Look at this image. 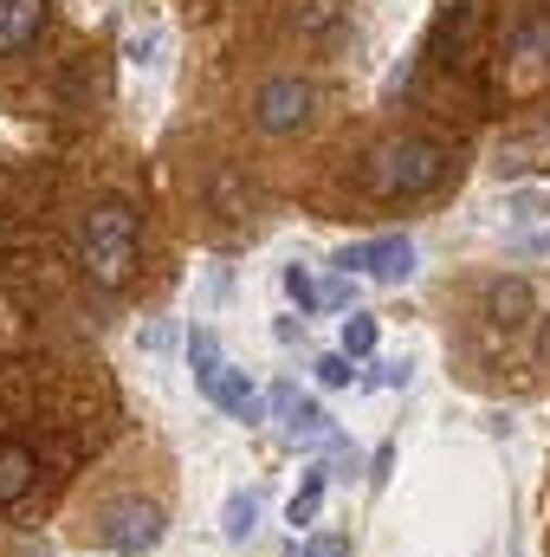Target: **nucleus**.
<instances>
[{
    "label": "nucleus",
    "instance_id": "1",
    "mask_svg": "<svg viewBox=\"0 0 550 557\" xmlns=\"http://www.w3.org/2000/svg\"><path fill=\"white\" fill-rule=\"evenodd\" d=\"M447 182V149L434 137H389L370 149V162H363V195L370 201H421V195H434Z\"/></svg>",
    "mask_w": 550,
    "mask_h": 557
},
{
    "label": "nucleus",
    "instance_id": "2",
    "mask_svg": "<svg viewBox=\"0 0 550 557\" xmlns=\"http://www.w3.org/2000/svg\"><path fill=\"white\" fill-rule=\"evenodd\" d=\"M78 253H85L91 285H104V292L130 285L137 278V260H142V234H137L130 201H91L85 234H78Z\"/></svg>",
    "mask_w": 550,
    "mask_h": 557
},
{
    "label": "nucleus",
    "instance_id": "3",
    "mask_svg": "<svg viewBox=\"0 0 550 557\" xmlns=\"http://www.w3.org/2000/svg\"><path fill=\"white\" fill-rule=\"evenodd\" d=\"M479 26H486V13H479V0H447L440 7V20H434V39H427V59L440 65V72H473L479 65Z\"/></svg>",
    "mask_w": 550,
    "mask_h": 557
},
{
    "label": "nucleus",
    "instance_id": "4",
    "mask_svg": "<svg viewBox=\"0 0 550 557\" xmlns=\"http://www.w3.org/2000/svg\"><path fill=\"white\" fill-rule=\"evenodd\" d=\"M162 532H168V519H162V506H155V499H111V506H104V519H98V539H104L117 557L155 552V545H162Z\"/></svg>",
    "mask_w": 550,
    "mask_h": 557
},
{
    "label": "nucleus",
    "instance_id": "5",
    "mask_svg": "<svg viewBox=\"0 0 550 557\" xmlns=\"http://www.w3.org/2000/svg\"><path fill=\"white\" fill-rule=\"evenodd\" d=\"M311 104H317V91L285 72V78H266V85L253 91V124H260L266 137H291V131L311 124Z\"/></svg>",
    "mask_w": 550,
    "mask_h": 557
},
{
    "label": "nucleus",
    "instance_id": "6",
    "mask_svg": "<svg viewBox=\"0 0 550 557\" xmlns=\"http://www.w3.org/2000/svg\"><path fill=\"white\" fill-rule=\"evenodd\" d=\"M337 273H370L383 278V285H402V278L414 273V240L409 234H383V240H357V247H343L337 260H330Z\"/></svg>",
    "mask_w": 550,
    "mask_h": 557
},
{
    "label": "nucleus",
    "instance_id": "7",
    "mask_svg": "<svg viewBox=\"0 0 550 557\" xmlns=\"http://www.w3.org/2000/svg\"><path fill=\"white\" fill-rule=\"evenodd\" d=\"M266 403H273V416L285 421V434H291V441H330V434H337L330 416H324L311 396H298V383H273V396H266Z\"/></svg>",
    "mask_w": 550,
    "mask_h": 557
},
{
    "label": "nucleus",
    "instance_id": "8",
    "mask_svg": "<svg viewBox=\"0 0 550 557\" xmlns=\"http://www.w3.org/2000/svg\"><path fill=\"white\" fill-rule=\"evenodd\" d=\"M46 20H52L46 0H0V59L7 52H26L46 33Z\"/></svg>",
    "mask_w": 550,
    "mask_h": 557
},
{
    "label": "nucleus",
    "instance_id": "9",
    "mask_svg": "<svg viewBox=\"0 0 550 557\" xmlns=\"http://www.w3.org/2000/svg\"><path fill=\"white\" fill-rule=\"evenodd\" d=\"M505 52L525 65V72H545L550 65V7H532L518 26H512V39H505Z\"/></svg>",
    "mask_w": 550,
    "mask_h": 557
},
{
    "label": "nucleus",
    "instance_id": "10",
    "mask_svg": "<svg viewBox=\"0 0 550 557\" xmlns=\"http://www.w3.org/2000/svg\"><path fill=\"white\" fill-rule=\"evenodd\" d=\"M208 403H214L221 416H234V421H260V383H253L247 370H234V363H227V370L214 376Z\"/></svg>",
    "mask_w": 550,
    "mask_h": 557
},
{
    "label": "nucleus",
    "instance_id": "11",
    "mask_svg": "<svg viewBox=\"0 0 550 557\" xmlns=\"http://www.w3.org/2000/svg\"><path fill=\"white\" fill-rule=\"evenodd\" d=\"M39 480V454L26 441H0V506H20Z\"/></svg>",
    "mask_w": 550,
    "mask_h": 557
},
{
    "label": "nucleus",
    "instance_id": "12",
    "mask_svg": "<svg viewBox=\"0 0 550 557\" xmlns=\"http://www.w3.org/2000/svg\"><path fill=\"white\" fill-rule=\"evenodd\" d=\"M532 305H538V298H532L525 278H492V285H486V318H492L499 331H518V324L532 318Z\"/></svg>",
    "mask_w": 550,
    "mask_h": 557
},
{
    "label": "nucleus",
    "instance_id": "13",
    "mask_svg": "<svg viewBox=\"0 0 550 557\" xmlns=\"http://www.w3.org/2000/svg\"><path fill=\"white\" fill-rule=\"evenodd\" d=\"M208 208H214L221 221H247V214H253V188H247V175H240V169H214V182H208Z\"/></svg>",
    "mask_w": 550,
    "mask_h": 557
},
{
    "label": "nucleus",
    "instance_id": "14",
    "mask_svg": "<svg viewBox=\"0 0 550 557\" xmlns=\"http://www.w3.org/2000/svg\"><path fill=\"white\" fill-rule=\"evenodd\" d=\"M188 370H195V389H201V396H208V389H214V376L227 370L221 337H214L208 324H195V331H188Z\"/></svg>",
    "mask_w": 550,
    "mask_h": 557
},
{
    "label": "nucleus",
    "instance_id": "15",
    "mask_svg": "<svg viewBox=\"0 0 550 557\" xmlns=\"http://www.w3.org/2000/svg\"><path fill=\"white\" fill-rule=\"evenodd\" d=\"M324 486H330V467L317 460V467H304V480H298V493H291V506H285V519L291 525H317V506H324Z\"/></svg>",
    "mask_w": 550,
    "mask_h": 557
},
{
    "label": "nucleus",
    "instance_id": "16",
    "mask_svg": "<svg viewBox=\"0 0 550 557\" xmlns=\"http://www.w3.org/2000/svg\"><path fill=\"white\" fill-rule=\"evenodd\" d=\"M221 532H227L234 545H247V539L260 532V493H234V499L221 506Z\"/></svg>",
    "mask_w": 550,
    "mask_h": 557
},
{
    "label": "nucleus",
    "instance_id": "17",
    "mask_svg": "<svg viewBox=\"0 0 550 557\" xmlns=\"http://www.w3.org/2000/svg\"><path fill=\"white\" fill-rule=\"evenodd\" d=\"M376 337H383V331H376V318H370V311H350V318H343L337 350H343L350 363H363V357H376Z\"/></svg>",
    "mask_w": 550,
    "mask_h": 557
},
{
    "label": "nucleus",
    "instance_id": "18",
    "mask_svg": "<svg viewBox=\"0 0 550 557\" xmlns=\"http://www.w3.org/2000/svg\"><path fill=\"white\" fill-rule=\"evenodd\" d=\"M298 33L304 39H324V33H337V20H343V0H298Z\"/></svg>",
    "mask_w": 550,
    "mask_h": 557
},
{
    "label": "nucleus",
    "instance_id": "19",
    "mask_svg": "<svg viewBox=\"0 0 550 557\" xmlns=\"http://www.w3.org/2000/svg\"><path fill=\"white\" fill-rule=\"evenodd\" d=\"M278 278H285V298H291L298 311H324V285L311 278V267H285Z\"/></svg>",
    "mask_w": 550,
    "mask_h": 557
},
{
    "label": "nucleus",
    "instance_id": "20",
    "mask_svg": "<svg viewBox=\"0 0 550 557\" xmlns=\"http://www.w3.org/2000/svg\"><path fill=\"white\" fill-rule=\"evenodd\" d=\"M311 370H317V383H324V389H350V383H363V370H357V363H350L343 350H330V357H317Z\"/></svg>",
    "mask_w": 550,
    "mask_h": 557
},
{
    "label": "nucleus",
    "instance_id": "21",
    "mask_svg": "<svg viewBox=\"0 0 550 557\" xmlns=\"http://www.w3.org/2000/svg\"><path fill=\"white\" fill-rule=\"evenodd\" d=\"M389 473H396V441H383L376 460H370V480H376V486H389Z\"/></svg>",
    "mask_w": 550,
    "mask_h": 557
},
{
    "label": "nucleus",
    "instance_id": "22",
    "mask_svg": "<svg viewBox=\"0 0 550 557\" xmlns=\"http://www.w3.org/2000/svg\"><path fill=\"white\" fill-rule=\"evenodd\" d=\"M350 298H357V278L343 273V278H330V285H324V305H350Z\"/></svg>",
    "mask_w": 550,
    "mask_h": 557
},
{
    "label": "nucleus",
    "instance_id": "23",
    "mask_svg": "<svg viewBox=\"0 0 550 557\" xmlns=\"http://www.w3.org/2000/svg\"><path fill=\"white\" fill-rule=\"evenodd\" d=\"M304 557H350V545H343V539H311Z\"/></svg>",
    "mask_w": 550,
    "mask_h": 557
},
{
    "label": "nucleus",
    "instance_id": "24",
    "mask_svg": "<svg viewBox=\"0 0 550 557\" xmlns=\"http://www.w3.org/2000/svg\"><path fill=\"white\" fill-rule=\"evenodd\" d=\"M130 59H137V65H155V39H149V33H130Z\"/></svg>",
    "mask_w": 550,
    "mask_h": 557
},
{
    "label": "nucleus",
    "instance_id": "25",
    "mask_svg": "<svg viewBox=\"0 0 550 557\" xmlns=\"http://www.w3.org/2000/svg\"><path fill=\"white\" fill-rule=\"evenodd\" d=\"M518 247H525V253H550V227H545V234H525Z\"/></svg>",
    "mask_w": 550,
    "mask_h": 557
},
{
    "label": "nucleus",
    "instance_id": "26",
    "mask_svg": "<svg viewBox=\"0 0 550 557\" xmlns=\"http://www.w3.org/2000/svg\"><path fill=\"white\" fill-rule=\"evenodd\" d=\"M545 357H550V324H545Z\"/></svg>",
    "mask_w": 550,
    "mask_h": 557
},
{
    "label": "nucleus",
    "instance_id": "27",
    "mask_svg": "<svg viewBox=\"0 0 550 557\" xmlns=\"http://www.w3.org/2000/svg\"><path fill=\"white\" fill-rule=\"evenodd\" d=\"M545 137H550V124H545Z\"/></svg>",
    "mask_w": 550,
    "mask_h": 557
}]
</instances>
